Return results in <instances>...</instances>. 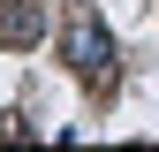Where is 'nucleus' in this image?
<instances>
[{"label":"nucleus","instance_id":"obj_2","mask_svg":"<svg viewBox=\"0 0 159 152\" xmlns=\"http://www.w3.org/2000/svg\"><path fill=\"white\" fill-rule=\"evenodd\" d=\"M38 31H46V0H15L0 15V46H38Z\"/></svg>","mask_w":159,"mask_h":152},{"label":"nucleus","instance_id":"obj_1","mask_svg":"<svg viewBox=\"0 0 159 152\" xmlns=\"http://www.w3.org/2000/svg\"><path fill=\"white\" fill-rule=\"evenodd\" d=\"M61 53H68V69H76V76H106V69H114V31L98 23L91 8H76V15H68V31H61Z\"/></svg>","mask_w":159,"mask_h":152}]
</instances>
